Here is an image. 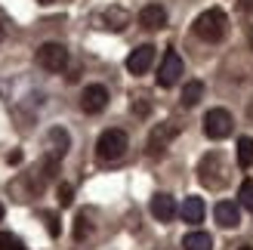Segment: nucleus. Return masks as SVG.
I'll return each instance as SVG.
<instances>
[{
    "instance_id": "obj_1",
    "label": "nucleus",
    "mask_w": 253,
    "mask_h": 250,
    "mask_svg": "<svg viewBox=\"0 0 253 250\" xmlns=\"http://www.w3.org/2000/svg\"><path fill=\"white\" fill-rule=\"evenodd\" d=\"M195 34L201 37V41H207V43H216V41H222L225 37V31H229V19H225V12L222 9H204L201 16L195 19Z\"/></svg>"
},
{
    "instance_id": "obj_2",
    "label": "nucleus",
    "mask_w": 253,
    "mask_h": 250,
    "mask_svg": "<svg viewBox=\"0 0 253 250\" xmlns=\"http://www.w3.org/2000/svg\"><path fill=\"white\" fill-rule=\"evenodd\" d=\"M126 148H130V139H126L124 130H105L96 142V158L111 164V161H121L126 155Z\"/></svg>"
},
{
    "instance_id": "obj_3",
    "label": "nucleus",
    "mask_w": 253,
    "mask_h": 250,
    "mask_svg": "<svg viewBox=\"0 0 253 250\" xmlns=\"http://www.w3.org/2000/svg\"><path fill=\"white\" fill-rule=\"evenodd\" d=\"M37 65H41L43 71H53V74L65 71V65H68V49L62 46V43H56V41L43 43L41 49H37Z\"/></svg>"
},
{
    "instance_id": "obj_4",
    "label": "nucleus",
    "mask_w": 253,
    "mask_h": 250,
    "mask_svg": "<svg viewBox=\"0 0 253 250\" xmlns=\"http://www.w3.org/2000/svg\"><path fill=\"white\" fill-rule=\"evenodd\" d=\"M204 133H207V139H225V136H232V115L225 108H210L204 115Z\"/></svg>"
},
{
    "instance_id": "obj_5",
    "label": "nucleus",
    "mask_w": 253,
    "mask_h": 250,
    "mask_svg": "<svg viewBox=\"0 0 253 250\" xmlns=\"http://www.w3.org/2000/svg\"><path fill=\"white\" fill-rule=\"evenodd\" d=\"M176 133H179V124H176V121L158 124V127L151 130V136H148V155H151V158L164 155V152H167V145L176 139Z\"/></svg>"
},
{
    "instance_id": "obj_6",
    "label": "nucleus",
    "mask_w": 253,
    "mask_h": 250,
    "mask_svg": "<svg viewBox=\"0 0 253 250\" xmlns=\"http://www.w3.org/2000/svg\"><path fill=\"white\" fill-rule=\"evenodd\" d=\"M198 173H201V182H204L207 189H219V185L225 182V176H222V173H225V167H222V155H216V152L204 155Z\"/></svg>"
},
{
    "instance_id": "obj_7",
    "label": "nucleus",
    "mask_w": 253,
    "mask_h": 250,
    "mask_svg": "<svg viewBox=\"0 0 253 250\" xmlns=\"http://www.w3.org/2000/svg\"><path fill=\"white\" fill-rule=\"evenodd\" d=\"M179 78H182V59H179L176 49H167V53H164L161 68H158V86L170 90L173 83H179Z\"/></svg>"
},
{
    "instance_id": "obj_8",
    "label": "nucleus",
    "mask_w": 253,
    "mask_h": 250,
    "mask_svg": "<svg viewBox=\"0 0 253 250\" xmlns=\"http://www.w3.org/2000/svg\"><path fill=\"white\" fill-rule=\"evenodd\" d=\"M108 105V90L102 83H90V86H84V93H81V108L86 111V115H99Z\"/></svg>"
},
{
    "instance_id": "obj_9",
    "label": "nucleus",
    "mask_w": 253,
    "mask_h": 250,
    "mask_svg": "<svg viewBox=\"0 0 253 250\" xmlns=\"http://www.w3.org/2000/svg\"><path fill=\"white\" fill-rule=\"evenodd\" d=\"M151 62H155V46L142 43V46H136L133 53L126 56V71L130 74H145L151 68Z\"/></svg>"
},
{
    "instance_id": "obj_10",
    "label": "nucleus",
    "mask_w": 253,
    "mask_h": 250,
    "mask_svg": "<svg viewBox=\"0 0 253 250\" xmlns=\"http://www.w3.org/2000/svg\"><path fill=\"white\" fill-rule=\"evenodd\" d=\"M139 25H142V28H148V31L164 28V25H167V9L158 6V3L142 6V9H139Z\"/></svg>"
},
{
    "instance_id": "obj_11",
    "label": "nucleus",
    "mask_w": 253,
    "mask_h": 250,
    "mask_svg": "<svg viewBox=\"0 0 253 250\" xmlns=\"http://www.w3.org/2000/svg\"><path fill=\"white\" fill-rule=\"evenodd\" d=\"M176 213H179V207H176V201H173V198L170 195H155V198H151V216H155L158 222H170Z\"/></svg>"
},
{
    "instance_id": "obj_12",
    "label": "nucleus",
    "mask_w": 253,
    "mask_h": 250,
    "mask_svg": "<svg viewBox=\"0 0 253 250\" xmlns=\"http://www.w3.org/2000/svg\"><path fill=\"white\" fill-rule=\"evenodd\" d=\"M216 222H219L222 229H235L238 222H241L238 204H232V201H219V204H216Z\"/></svg>"
},
{
    "instance_id": "obj_13",
    "label": "nucleus",
    "mask_w": 253,
    "mask_h": 250,
    "mask_svg": "<svg viewBox=\"0 0 253 250\" xmlns=\"http://www.w3.org/2000/svg\"><path fill=\"white\" fill-rule=\"evenodd\" d=\"M68 145H71V139H68V133L62 130V127H53V130H49V155L62 158V155L68 152Z\"/></svg>"
},
{
    "instance_id": "obj_14",
    "label": "nucleus",
    "mask_w": 253,
    "mask_h": 250,
    "mask_svg": "<svg viewBox=\"0 0 253 250\" xmlns=\"http://www.w3.org/2000/svg\"><path fill=\"white\" fill-rule=\"evenodd\" d=\"M179 213H182L185 222H201L204 219V201H201V198H185Z\"/></svg>"
},
{
    "instance_id": "obj_15",
    "label": "nucleus",
    "mask_w": 253,
    "mask_h": 250,
    "mask_svg": "<svg viewBox=\"0 0 253 250\" xmlns=\"http://www.w3.org/2000/svg\"><path fill=\"white\" fill-rule=\"evenodd\" d=\"M182 247L185 250H213V238L207 232H188L182 238Z\"/></svg>"
},
{
    "instance_id": "obj_16",
    "label": "nucleus",
    "mask_w": 253,
    "mask_h": 250,
    "mask_svg": "<svg viewBox=\"0 0 253 250\" xmlns=\"http://www.w3.org/2000/svg\"><path fill=\"white\" fill-rule=\"evenodd\" d=\"M201 96H204V83H201V81H188L182 86V105L185 108H195L201 102Z\"/></svg>"
},
{
    "instance_id": "obj_17",
    "label": "nucleus",
    "mask_w": 253,
    "mask_h": 250,
    "mask_svg": "<svg viewBox=\"0 0 253 250\" xmlns=\"http://www.w3.org/2000/svg\"><path fill=\"white\" fill-rule=\"evenodd\" d=\"M102 22H105V28H111V31H124V28H126V22H130V16H126L124 9L111 6L105 16H102Z\"/></svg>"
},
{
    "instance_id": "obj_18",
    "label": "nucleus",
    "mask_w": 253,
    "mask_h": 250,
    "mask_svg": "<svg viewBox=\"0 0 253 250\" xmlns=\"http://www.w3.org/2000/svg\"><path fill=\"white\" fill-rule=\"evenodd\" d=\"M238 164L241 167L253 164V139L250 136H241V139H238Z\"/></svg>"
},
{
    "instance_id": "obj_19",
    "label": "nucleus",
    "mask_w": 253,
    "mask_h": 250,
    "mask_svg": "<svg viewBox=\"0 0 253 250\" xmlns=\"http://www.w3.org/2000/svg\"><path fill=\"white\" fill-rule=\"evenodd\" d=\"M238 198H241V207L253 213V179H244V182H241V192H238Z\"/></svg>"
},
{
    "instance_id": "obj_20",
    "label": "nucleus",
    "mask_w": 253,
    "mask_h": 250,
    "mask_svg": "<svg viewBox=\"0 0 253 250\" xmlns=\"http://www.w3.org/2000/svg\"><path fill=\"white\" fill-rule=\"evenodd\" d=\"M0 250H25V244H22V238H16V235L0 232Z\"/></svg>"
},
{
    "instance_id": "obj_21",
    "label": "nucleus",
    "mask_w": 253,
    "mask_h": 250,
    "mask_svg": "<svg viewBox=\"0 0 253 250\" xmlns=\"http://www.w3.org/2000/svg\"><path fill=\"white\" fill-rule=\"evenodd\" d=\"M90 235V213H78V226H74V238L84 241Z\"/></svg>"
},
{
    "instance_id": "obj_22",
    "label": "nucleus",
    "mask_w": 253,
    "mask_h": 250,
    "mask_svg": "<svg viewBox=\"0 0 253 250\" xmlns=\"http://www.w3.org/2000/svg\"><path fill=\"white\" fill-rule=\"evenodd\" d=\"M74 201V189L68 182H59V207H68Z\"/></svg>"
},
{
    "instance_id": "obj_23",
    "label": "nucleus",
    "mask_w": 253,
    "mask_h": 250,
    "mask_svg": "<svg viewBox=\"0 0 253 250\" xmlns=\"http://www.w3.org/2000/svg\"><path fill=\"white\" fill-rule=\"evenodd\" d=\"M148 108H151V105H148V96H136V99H133V111H136L139 118H145Z\"/></svg>"
},
{
    "instance_id": "obj_24",
    "label": "nucleus",
    "mask_w": 253,
    "mask_h": 250,
    "mask_svg": "<svg viewBox=\"0 0 253 250\" xmlns=\"http://www.w3.org/2000/svg\"><path fill=\"white\" fill-rule=\"evenodd\" d=\"M46 229H49V235H59V219H56V213H46Z\"/></svg>"
},
{
    "instance_id": "obj_25",
    "label": "nucleus",
    "mask_w": 253,
    "mask_h": 250,
    "mask_svg": "<svg viewBox=\"0 0 253 250\" xmlns=\"http://www.w3.org/2000/svg\"><path fill=\"white\" fill-rule=\"evenodd\" d=\"M241 6H244L247 12H253V0H241Z\"/></svg>"
},
{
    "instance_id": "obj_26",
    "label": "nucleus",
    "mask_w": 253,
    "mask_h": 250,
    "mask_svg": "<svg viewBox=\"0 0 253 250\" xmlns=\"http://www.w3.org/2000/svg\"><path fill=\"white\" fill-rule=\"evenodd\" d=\"M0 41H3V25H0Z\"/></svg>"
},
{
    "instance_id": "obj_27",
    "label": "nucleus",
    "mask_w": 253,
    "mask_h": 250,
    "mask_svg": "<svg viewBox=\"0 0 253 250\" xmlns=\"http://www.w3.org/2000/svg\"><path fill=\"white\" fill-rule=\"evenodd\" d=\"M0 219H3V204H0Z\"/></svg>"
},
{
    "instance_id": "obj_28",
    "label": "nucleus",
    "mask_w": 253,
    "mask_h": 250,
    "mask_svg": "<svg viewBox=\"0 0 253 250\" xmlns=\"http://www.w3.org/2000/svg\"><path fill=\"white\" fill-rule=\"evenodd\" d=\"M41 3H53V0H41Z\"/></svg>"
},
{
    "instance_id": "obj_29",
    "label": "nucleus",
    "mask_w": 253,
    "mask_h": 250,
    "mask_svg": "<svg viewBox=\"0 0 253 250\" xmlns=\"http://www.w3.org/2000/svg\"><path fill=\"white\" fill-rule=\"evenodd\" d=\"M241 250H253V247H241Z\"/></svg>"
}]
</instances>
